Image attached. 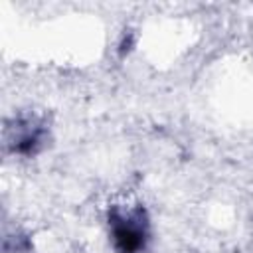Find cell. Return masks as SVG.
<instances>
[{
    "label": "cell",
    "instance_id": "obj_1",
    "mask_svg": "<svg viewBox=\"0 0 253 253\" xmlns=\"http://www.w3.org/2000/svg\"><path fill=\"white\" fill-rule=\"evenodd\" d=\"M109 231L119 253H140L148 239L144 210L134 206H113L109 211Z\"/></svg>",
    "mask_w": 253,
    "mask_h": 253
},
{
    "label": "cell",
    "instance_id": "obj_3",
    "mask_svg": "<svg viewBox=\"0 0 253 253\" xmlns=\"http://www.w3.org/2000/svg\"><path fill=\"white\" fill-rule=\"evenodd\" d=\"M132 43H134L132 34H130V32H128V34H125V36H123V40H121V43H119V51H121V53H128V51L132 49Z\"/></svg>",
    "mask_w": 253,
    "mask_h": 253
},
{
    "label": "cell",
    "instance_id": "obj_2",
    "mask_svg": "<svg viewBox=\"0 0 253 253\" xmlns=\"http://www.w3.org/2000/svg\"><path fill=\"white\" fill-rule=\"evenodd\" d=\"M45 136V128L40 121L36 119H20L16 121L14 128H10L8 134V144L12 146L14 152L18 154H34Z\"/></svg>",
    "mask_w": 253,
    "mask_h": 253
}]
</instances>
